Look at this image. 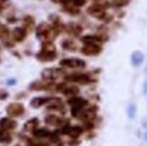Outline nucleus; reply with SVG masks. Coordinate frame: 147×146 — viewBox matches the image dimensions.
Segmentation results:
<instances>
[{
  "label": "nucleus",
  "mask_w": 147,
  "mask_h": 146,
  "mask_svg": "<svg viewBox=\"0 0 147 146\" xmlns=\"http://www.w3.org/2000/svg\"><path fill=\"white\" fill-rule=\"evenodd\" d=\"M68 104L71 105V113L72 115L74 118H78L79 114L82 113V110L88 105V102L83 98H78V97H76V98H71L68 100Z\"/></svg>",
  "instance_id": "obj_1"
},
{
  "label": "nucleus",
  "mask_w": 147,
  "mask_h": 146,
  "mask_svg": "<svg viewBox=\"0 0 147 146\" xmlns=\"http://www.w3.org/2000/svg\"><path fill=\"white\" fill-rule=\"evenodd\" d=\"M37 37L43 39V40H52L53 37H56L57 34L53 30V26L48 25L47 22H42L40 24V26L37 27Z\"/></svg>",
  "instance_id": "obj_2"
},
{
  "label": "nucleus",
  "mask_w": 147,
  "mask_h": 146,
  "mask_svg": "<svg viewBox=\"0 0 147 146\" xmlns=\"http://www.w3.org/2000/svg\"><path fill=\"white\" fill-rule=\"evenodd\" d=\"M64 79L67 82H74V83H79V84H88V83H92L94 80L89 77L88 74H84V73H74V74H69L66 76Z\"/></svg>",
  "instance_id": "obj_3"
},
{
  "label": "nucleus",
  "mask_w": 147,
  "mask_h": 146,
  "mask_svg": "<svg viewBox=\"0 0 147 146\" xmlns=\"http://www.w3.org/2000/svg\"><path fill=\"white\" fill-rule=\"evenodd\" d=\"M6 113L11 118L21 116L25 113V107H24L22 103H11L6 107Z\"/></svg>",
  "instance_id": "obj_4"
},
{
  "label": "nucleus",
  "mask_w": 147,
  "mask_h": 146,
  "mask_svg": "<svg viewBox=\"0 0 147 146\" xmlns=\"http://www.w3.org/2000/svg\"><path fill=\"white\" fill-rule=\"evenodd\" d=\"M100 51H101V47L99 46V43H95V42H87L82 47V53L85 56H95L98 53H100Z\"/></svg>",
  "instance_id": "obj_5"
},
{
  "label": "nucleus",
  "mask_w": 147,
  "mask_h": 146,
  "mask_svg": "<svg viewBox=\"0 0 147 146\" xmlns=\"http://www.w3.org/2000/svg\"><path fill=\"white\" fill-rule=\"evenodd\" d=\"M61 66L68 68H84L85 62L83 59H78V58H66L61 61Z\"/></svg>",
  "instance_id": "obj_6"
},
{
  "label": "nucleus",
  "mask_w": 147,
  "mask_h": 146,
  "mask_svg": "<svg viewBox=\"0 0 147 146\" xmlns=\"http://www.w3.org/2000/svg\"><path fill=\"white\" fill-rule=\"evenodd\" d=\"M96 110H98L96 107H92V108L87 109V110H82L78 118L80 120H83L84 123H92L96 116Z\"/></svg>",
  "instance_id": "obj_7"
},
{
  "label": "nucleus",
  "mask_w": 147,
  "mask_h": 146,
  "mask_svg": "<svg viewBox=\"0 0 147 146\" xmlns=\"http://www.w3.org/2000/svg\"><path fill=\"white\" fill-rule=\"evenodd\" d=\"M61 76V71L58 68H46L42 71V78L46 80H55Z\"/></svg>",
  "instance_id": "obj_8"
},
{
  "label": "nucleus",
  "mask_w": 147,
  "mask_h": 146,
  "mask_svg": "<svg viewBox=\"0 0 147 146\" xmlns=\"http://www.w3.org/2000/svg\"><path fill=\"white\" fill-rule=\"evenodd\" d=\"M56 51H51V50H41L38 53H37V57L40 61H42V62H48V61H53L56 58Z\"/></svg>",
  "instance_id": "obj_9"
},
{
  "label": "nucleus",
  "mask_w": 147,
  "mask_h": 146,
  "mask_svg": "<svg viewBox=\"0 0 147 146\" xmlns=\"http://www.w3.org/2000/svg\"><path fill=\"white\" fill-rule=\"evenodd\" d=\"M88 14H90L92 16L96 19H104L105 18V11H104V7L100 6V5H96L94 4L90 7H88Z\"/></svg>",
  "instance_id": "obj_10"
},
{
  "label": "nucleus",
  "mask_w": 147,
  "mask_h": 146,
  "mask_svg": "<svg viewBox=\"0 0 147 146\" xmlns=\"http://www.w3.org/2000/svg\"><path fill=\"white\" fill-rule=\"evenodd\" d=\"M16 126H18V124H16L15 120L11 119V116H9V118H3V119H0V128L4 129V130L11 131V130H14Z\"/></svg>",
  "instance_id": "obj_11"
},
{
  "label": "nucleus",
  "mask_w": 147,
  "mask_h": 146,
  "mask_svg": "<svg viewBox=\"0 0 147 146\" xmlns=\"http://www.w3.org/2000/svg\"><path fill=\"white\" fill-rule=\"evenodd\" d=\"M51 100H52V98H48V97H36V98H34L30 102V105L32 108H40L46 103L51 102Z\"/></svg>",
  "instance_id": "obj_12"
},
{
  "label": "nucleus",
  "mask_w": 147,
  "mask_h": 146,
  "mask_svg": "<svg viewBox=\"0 0 147 146\" xmlns=\"http://www.w3.org/2000/svg\"><path fill=\"white\" fill-rule=\"evenodd\" d=\"M26 34H27V31L25 27H16V29L13 30V37L15 41H22V40H25Z\"/></svg>",
  "instance_id": "obj_13"
},
{
  "label": "nucleus",
  "mask_w": 147,
  "mask_h": 146,
  "mask_svg": "<svg viewBox=\"0 0 147 146\" xmlns=\"http://www.w3.org/2000/svg\"><path fill=\"white\" fill-rule=\"evenodd\" d=\"M37 126H38V119L34 118V119H31V120H28L25 123V125H24V130L34 132L36 129H37Z\"/></svg>",
  "instance_id": "obj_14"
},
{
  "label": "nucleus",
  "mask_w": 147,
  "mask_h": 146,
  "mask_svg": "<svg viewBox=\"0 0 147 146\" xmlns=\"http://www.w3.org/2000/svg\"><path fill=\"white\" fill-rule=\"evenodd\" d=\"M67 31H68V34H71L73 36H79L82 32V26L76 22H72L67 26Z\"/></svg>",
  "instance_id": "obj_15"
},
{
  "label": "nucleus",
  "mask_w": 147,
  "mask_h": 146,
  "mask_svg": "<svg viewBox=\"0 0 147 146\" xmlns=\"http://www.w3.org/2000/svg\"><path fill=\"white\" fill-rule=\"evenodd\" d=\"M34 135L35 137H37V139H46V137H51V131L47 130V129H36L34 131Z\"/></svg>",
  "instance_id": "obj_16"
},
{
  "label": "nucleus",
  "mask_w": 147,
  "mask_h": 146,
  "mask_svg": "<svg viewBox=\"0 0 147 146\" xmlns=\"http://www.w3.org/2000/svg\"><path fill=\"white\" fill-rule=\"evenodd\" d=\"M82 132H83V129L80 126H69V130H68V134L73 139H77V137H79L82 135Z\"/></svg>",
  "instance_id": "obj_17"
},
{
  "label": "nucleus",
  "mask_w": 147,
  "mask_h": 146,
  "mask_svg": "<svg viewBox=\"0 0 147 146\" xmlns=\"http://www.w3.org/2000/svg\"><path fill=\"white\" fill-rule=\"evenodd\" d=\"M46 123L48 125H52V126H58V125L62 124V120H61V118L56 116V115H48L46 116Z\"/></svg>",
  "instance_id": "obj_18"
},
{
  "label": "nucleus",
  "mask_w": 147,
  "mask_h": 146,
  "mask_svg": "<svg viewBox=\"0 0 147 146\" xmlns=\"http://www.w3.org/2000/svg\"><path fill=\"white\" fill-rule=\"evenodd\" d=\"M11 140H13V137L7 132V130H4V129L0 128V143L7 144V143H10Z\"/></svg>",
  "instance_id": "obj_19"
},
{
  "label": "nucleus",
  "mask_w": 147,
  "mask_h": 146,
  "mask_svg": "<svg viewBox=\"0 0 147 146\" xmlns=\"http://www.w3.org/2000/svg\"><path fill=\"white\" fill-rule=\"evenodd\" d=\"M24 26H25L26 31H31L32 29H34V26H35L34 18H31V16H26V18L24 19Z\"/></svg>",
  "instance_id": "obj_20"
},
{
  "label": "nucleus",
  "mask_w": 147,
  "mask_h": 146,
  "mask_svg": "<svg viewBox=\"0 0 147 146\" xmlns=\"http://www.w3.org/2000/svg\"><path fill=\"white\" fill-rule=\"evenodd\" d=\"M62 92L66 95H74V94H77V93L79 92V89L77 87H74V86H69V87H63Z\"/></svg>",
  "instance_id": "obj_21"
},
{
  "label": "nucleus",
  "mask_w": 147,
  "mask_h": 146,
  "mask_svg": "<svg viewBox=\"0 0 147 146\" xmlns=\"http://www.w3.org/2000/svg\"><path fill=\"white\" fill-rule=\"evenodd\" d=\"M62 47L66 48V50H69V51H74L77 48L76 43L73 41H68V40H64V41L62 42Z\"/></svg>",
  "instance_id": "obj_22"
},
{
  "label": "nucleus",
  "mask_w": 147,
  "mask_h": 146,
  "mask_svg": "<svg viewBox=\"0 0 147 146\" xmlns=\"http://www.w3.org/2000/svg\"><path fill=\"white\" fill-rule=\"evenodd\" d=\"M142 55L140 53V52H135V53L132 55V61H134V63L135 64H140L142 62Z\"/></svg>",
  "instance_id": "obj_23"
},
{
  "label": "nucleus",
  "mask_w": 147,
  "mask_h": 146,
  "mask_svg": "<svg viewBox=\"0 0 147 146\" xmlns=\"http://www.w3.org/2000/svg\"><path fill=\"white\" fill-rule=\"evenodd\" d=\"M74 6H83L85 4V0H71Z\"/></svg>",
  "instance_id": "obj_24"
},
{
  "label": "nucleus",
  "mask_w": 147,
  "mask_h": 146,
  "mask_svg": "<svg viewBox=\"0 0 147 146\" xmlns=\"http://www.w3.org/2000/svg\"><path fill=\"white\" fill-rule=\"evenodd\" d=\"M7 5H9V0H0V10L5 9Z\"/></svg>",
  "instance_id": "obj_25"
},
{
  "label": "nucleus",
  "mask_w": 147,
  "mask_h": 146,
  "mask_svg": "<svg viewBox=\"0 0 147 146\" xmlns=\"http://www.w3.org/2000/svg\"><path fill=\"white\" fill-rule=\"evenodd\" d=\"M129 0H114V3L116 4V5H124V4H126Z\"/></svg>",
  "instance_id": "obj_26"
},
{
  "label": "nucleus",
  "mask_w": 147,
  "mask_h": 146,
  "mask_svg": "<svg viewBox=\"0 0 147 146\" xmlns=\"http://www.w3.org/2000/svg\"><path fill=\"white\" fill-rule=\"evenodd\" d=\"M52 1L56 3V4H67L68 0H52Z\"/></svg>",
  "instance_id": "obj_27"
}]
</instances>
